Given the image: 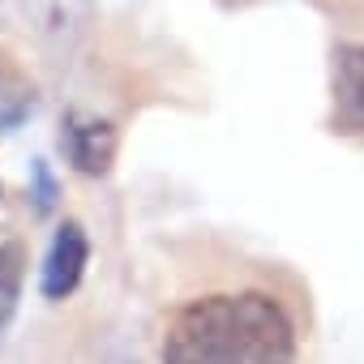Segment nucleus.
I'll return each mask as SVG.
<instances>
[{
  "mask_svg": "<svg viewBox=\"0 0 364 364\" xmlns=\"http://www.w3.org/2000/svg\"><path fill=\"white\" fill-rule=\"evenodd\" d=\"M9 228V193H5V185H0V232Z\"/></svg>",
  "mask_w": 364,
  "mask_h": 364,
  "instance_id": "0eeeda50",
  "label": "nucleus"
},
{
  "mask_svg": "<svg viewBox=\"0 0 364 364\" xmlns=\"http://www.w3.org/2000/svg\"><path fill=\"white\" fill-rule=\"evenodd\" d=\"M35 107V82L18 69V60H9L0 52V133L18 129Z\"/></svg>",
  "mask_w": 364,
  "mask_h": 364,
  "instance_id": "20e7f679",
  "label": "nucleus"
},
{
  "mask_svg": "<svg viewBox=\"0 0 364 364\" xmlns=\"http://www.w3.org/2000/svg\"><path fill=\"white\" fill-rule=\"evenodd\" d=\"M300 330L287 304L262 287L185 300L163 330V364H296Z\"/></svg>",
  "mask_w": 364,
  "mask_h": 364,
  "instance_id": "f257e3e1",
  "label": "nucleus"
},
{
  "mask_svg": "<svg viewBox=\"0 0 364 364\" xmlns=\"http://www.w3.org/2000/svg\"><path fill=\"white\" fill-rule=\"evenodd\" d=\"M338 99L355 129H364V43L338 52Z\"/></svg>",
  "mask_w": 364,
  "mask_h": 364,
  "instance_id": "423d86ee",
  "label": "nucleus"
},
{
  "mask_svg": "<svg viewBox=\"0 0 364 364\" xmlns=\"http://www.w3.org/2000/svg\"><path fill=\"white\" fill-rule=\"evenodd\" d=\"M86 262H90V240H86L82 223H60V232L48 249V262H43V296L48 300L73 296L86 274Z\"/></svg>",
  "mask_w": 364,
  "mask_h": 364,
  "instance_id": "f03ea898",
  "label": "nucleus"
},
{
  "mask_svg": "<svg viewBox=\"0 0 364 364\" xmlns=\"http://www.w3.org/2000/svg\"><path fill=\"white\" fill-rule=\"evenodd\" d=\"M26 283V245L22 240H0V334L14 321L18 300Z\"/></svg>",
  "mask_w": 364,
  "mask_h": 364,
  "instance_id": "39448f33",
  "label": "nucleus"
},
{
  "mask_svg": "<svg viewBox=\"0 0 364 364\" xmlns=\"http://www.w3.org/2000/svg\"><path fill=\"white\" fill-rule=\"evenodd\" d=\"M65 150L73 159L77 171L86 176H103L116 159V129L107 120H69L65 124Z\"/></svg>",
  "mask_w": 364,
  "mask_h": 364,
  "instance_id": "7ed1b4c3",
  "label": "nucleus"
}]
</instances>
